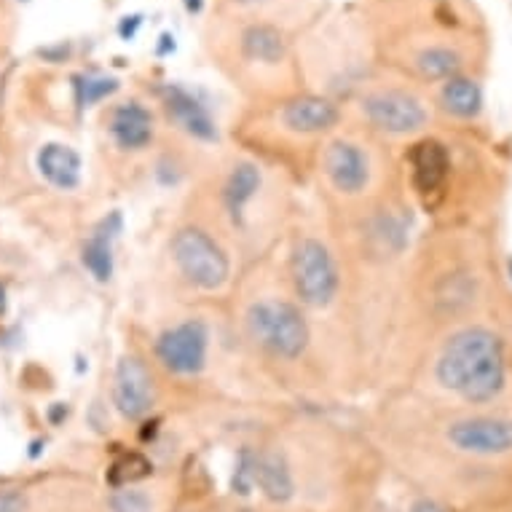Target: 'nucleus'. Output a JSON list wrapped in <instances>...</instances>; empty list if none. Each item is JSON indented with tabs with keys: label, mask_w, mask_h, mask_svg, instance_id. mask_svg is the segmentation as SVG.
Segmentation results:
<instances>
[{
	"label": "nucleus",
	"mask_w": 512,
	"mask_h": 512,
	"mask_svg": "<svg viewBox=\"0 0 512 512\" xmlns=\"http://www.w3.org/2000/svg\"><path fill=\"white\" fill-rule=\"evenodd\" d=\"M437 378L467 403H488L504 387L502 341L486 328L459 330L437 360Z\"/></svg>",
	"instance_id": "nucleus-1"
},
{
	"label": "nucleus",
	"mask_w": 512,
	"mask_h": 512,
	"mask_svg": "<svg viewBox=\"0 0 512 512\" xmlns=\"http://www.w3.org/2000/svg\"><path fill=\"white\" fill-rule=\"evenodd\" d=\"M244 325L252 341L277 360H298L309 346V322L303 317L301 306L285 298L252 303Z\"/></svg>",
	"instance_id": "nucleus-2"
},
{
	"label": "nucleus",
	"mask_w": 512,
	"mask_h": 512,
	"mask_svg": "<svg viewBox=\"0 0 512 512\" xmlns=\"http://www.w3.org/2000/svg\"><path fill=\"white\" fill-rule=\"evenodd\" d=\"M169 252H172V263L180 271V277L191 287L212 293L226 285L231 277V261H228L226 250L204 228H177L169 242Z\"/></svg>",
	"instance_id": "nucleus-3"
},
{
	"label": "nucleus",
	"mask_w": 512,
	"mask_h": 512,
	"mask_svg": "<svg viewBox=\"0 0 512 512\" xmlns=\"http://www.w3.org/2000/svg\"><path fill=\"white\" fill-rule=\"evenodd\" d=\"M290 279L295 298H301L303 306L325 309L341 287L336 255L317 236H301L290 252Z\"/></svg>",
	"instance_id": "nucleus-4"
},
{
	"label": "nucleus",
	"mask_w": 512,
	"mask_h": 512,
	"mask_svg": "<svg viewBox=\"0 0 512 512\" xmlns=\"http://www.w3.org/2000/svg\"><path fill=\"white\" fill-rule=\"evenodd\" d=\"M373 156L362 143L336 137L322 151V175L330 191L344 199H360L373 183Z\"/></svg>",
	"instance_id": "nucleus-5"
},
{
	"label": "nucleus",
	"mask_w": 512,
	"mask_h": 512,
	"mask_svg": "<svg viewBox=\"0 0 512 512\" xmlns=\"http://www.w3.org/2000/svg\"><path fill=\"white\" fill-rule=\"evenodd\" d=\"M362 118L384 135H413L427 124V108L405 89H373L360 100Z\"/></svg>",
	"instance_id": "nucleus-6"
},
{
	"label": "nucleus",
	"mask_w": 512,
	"mask_h": 512,
	"mask_svg": "<svg viewBox=\"0 0 512 512\" xmlns=\"http://www.w3.org/2000/svg\"><path fill=\"white\" fill-rule=\"evenodd\" d=\"M156 357L175 376H196L210 357V330L202 319H183L156 338Z\"/></svg>",
	"instance_id": "nucleus-7"
},
{
	"label": "nucleus",
	"mask_w": 512,
	"mask_h": 512,
	"mask_svg": "<svg viewBox=\"0 0 512 512\" xmlns=\"http://www.w3.org/2000/svg\"><path fill=\"white\" fill-rule=\"evenodd\" d=\"M113 403L126 419H145L156 403V387H153L151 370L135 354H129L118 362L113 376Z\"/></svg>",
	"instance_id": "nucleus-8"
},
{
	"label": "nucleus",
	"mask_w": 512,
	"mask_h": 512,
	"mask_svg": "<svg viewBox=\"0 0 512 512\" xmlns=\"http://www.w3.org/2000/svg\"><path fill=\"white\" fill-rule=\"evenodd\" d=\"M161 102L167 110L169 121L199 143H215L218 140V121L212 116L210 105L191 89L185 86L169 84L161 92Z\"/></svg>",
	"instance_id": "nucleus-9"
},
{
	"label": "nucleus",
	"mask_w": 512,
	"mask_h": 512,
	"mask_svg": "<svg viewBox=\"0 0 512 512\" xmlns=\"http://www.w3.org/2000/svg\"><path fill=\"white\" fill-rule=\"evenodd\" d=\"M448 440L464 454L496 456L512 451V419L475 416L448 427Z\"/></svg>",
	"instance_id": "nucleus-10"
},
{
	"label": "nucleus",
	"mask_w": 512,
	"mask_h": 512,
	"mask_svg": "<svg viewBox=\"0 0 512 512\" xmlns=\"http://www.w3.org/2000/svg\"><path fill=\"white\" fill-rule=\"evenodd\" d=\"M338 118H341V110L336 102L328 97H317V94H301V97L282 102V108H279L282 129L298 137L328 135L338 124Z\"/></svg>",
	"instance_id": "nucleus-11"
},
{
	"label": "nucleus",
	"mask_w": 512,
	"mask_h": 512,
	"mask_svg": "<svg viewBox=\"0 0 512 512\" xmlns=\"http://www.w3.org/2000/svg\"><path fill=\"white\" fill-rule=\"evenodd\" d=\"M263 191V172L255 161H234L228 169L223 188H220V202L226 210L228 220L234 223V228L247 226L250 218V207Z\"/></svg>",
	"instance_id": "nucleus-12"
},
{
	"label": "nucleus",
	"mask_w": 512,
	"mask_h": 512,
	"mask_svg": "<svg viewBox=\"0 0 512 512\" xmlns=\"http://www.w3.org/2000/svg\"><path fill=\"white\" fill-rule=\"evenodd\" d=\"M108 135L121 151L140 153L153 143L156 135V118L143 102L126 100L110 110Z\"/></svg>",
	"instance_id": "nucleus-13"
},
{
	"label": "nucleus",
	"mask_w": 512,
	"mask_h": 512,
	"mask_svg": "<svg viewBox=\"0 0 512 512\" xmlns=\"http://www.w3.org/2000/svg\"><path fill=\"white\" fill-rule=\"evenodd\" d=\"M411 167L413 185L419 188L421 194H432L448 177L451 159H448V151L437 140H421V143L413 145Z\"/></svg>",
	"instance_id": "nucleus-14"
},
{
	"label": "nucleus",
	"mask_w": 512,
	"mask_h": 512,
	"mask_svg": "<svg viewBox=\"0 0 512 512\" xmlns=\"http://www.w3.org/2000/svg\"><path fill=\"white\" fill-rule=\"evenodd\" d=\"M255 486L271 502H287L293 499L295 483L290 464L279 451H261L255 454Z\"/></svg>",
	"instance_id": "nucleus-15"
},
{
	"label": "nucleus",
	"mask_w": 512,
	"mask_h": 512,
	"mask_svg": "<svg viewBox=\"0 0 512 512\" xmlns=\"http://www.w3.org/2000/svg\"><path fill=\"white\" fill-rule=\"evenodd\" d=\"M38 169L54 188L70 191L81 180V156L68 145H43L38 151Z\"/></svg>",
	"instance_id": "nucleus-16"
},
{
	"label": "nucleus",
	"mask_w": 512,
	"mask_h": 512,
	"mask_svg": "<svg viewBox=\"0 0 512 512\" xmlns=\"http://www.w3.org/2000/svg\"><path fill=\"white\" fill-rule=\"evenodd\" d=\"M242 51L250 62H261V65L274 68V65L285 62L287 41L274 25H252L242 33Z\"/></svg>",
	"instance_id": "nucleus-17"
},
{
	"label": "nucleus",
	"mask_w": 512,
	"mask_h": 512,
	"mask_svg": "<svg viewBox=\"0 0 512 512\" xmlns=\"http://www.w3.org/2000/svg\"><path fill=\"white\" fill-rule=\"evenodd\" d=\"M443 108L456 118H475L483 108V89L472 78H448L440 92Z\"/></svg>",
	"instance_id": "nucleus-18"
},
{
	"label": "nucleus",
	"mask_w": 512,
	"mask_h": 512,
	"mask_svg": "<svg viewBox=\"0 0 512 512\" xmlns=\"http://www.w3.org/2000/svg\"><path fill=\"white\" fill-rule=\"evenodd\" d=\"M84 266L97 282H108L113 277V234H110L108 223L89 236L84 244Z\"/></svg>",
	"instance_id": "nucleus-19"
},
{
	"label": "nucleus",
	"mask_w": 512,
	"mask_h": 512,
	"mask_svg": "<svg viewBox=\"0 0 512 512\" xmlns=\"http://www.w3.org/2000/svg\"><path fill=\"white\" fill-rule=\"evenodd\" d=\"M416 68L429 81H448L462 68V57L448 46H429L416 57Z\"/></svg>",
	"instance_id": "nucleus-20"
},
{
	"label": "nucleus",
	"mask_w": 512,
	"mask_h": 512,
	"mask_svg": "<svg viewBox=\"0 0 512 512\" xmlns=\"http://www.w3.org/2000/svg\"><path fill=\"white\" fill-rule=\"evenodd\" d=\"M148 475H151V462H148L143 454H135V451H132V454L118 456L108 470V480L113 488L135 486L137 480L148 478Z\"/></svg>",
	"instance_id": "nucleus-21"
},
{
	"label": "nucleus",
	"mask_w": 512,
	"mask_h": 512,
	"mask_svg": "<svg viewBox=\"0 0 512 512\" xmlns=\"http://www.w3.org/2000/svg\"><path fill=\"white\" fill-rule=\"evenodd\" d=\"M110 512H151V496L135 486L116 488L108 499Z\"/></svg>",
	"instance_id": "nucleus-22"
},
{
	"label": "nucleus",
	"mask_w": 512,
	"mask_h": 512,
	"mask_svg": "<svg viewBox=\"0 0 512 512\" xmlns=\"http://www.w3.org/2000/svg\"><path fill=\"white\" fill-rule=\"evenodd\" d=\"M116 89H118L116 78L84 76L81 81H78V102L89 108V105H97L100 100L110 97Z\"/></svg>",
	"instance_id": "nucleus-23"
},
{
	"label": "nucleus",
	"mask_w": 512,
	"mask_h": 512,
	"mask_svg": "<svg viewBox=\"0 0 512 512\" xmlns=\"http://www.w3.org/2000/svg\"><path fill=\"white\" fill-rule=\"evenodd\" d=\"M234 488L239 494H250L255 488V454L252 451H242L239 462L234 470Z\"/></svg>",
	"instance_id": "nucleus-24"
},
{
	"label": "nucleus",
	"mask_w": 512,
	"mask_h": 512,
	"mask_svg": "<svg viewBox=\"0 0 512 512\" xmlns=\"http://www.w3.org/2000/svg\"><path fill=\"white\" fill-rule=\"evenodd\" d=\"M27 502L25 496L14 491V488H0V512H25Z\"/></svg>",
	"instance_id": "nucleus-25"
},
{
	"label": "nucleus",
	"mask_w": 512,
	"mask_h": 512,
	"mask_svg": "<svg viewBox=\"0 0 512 512\" xmlns=\"http://www.w3.org/2000/svg\"><path fill=\"white\" fill-rule=\"evenodd\" d=\"M411 512H443V507H437V504L429 502V499H421V502L413 504Z\"/></svg>",
	"instance_id": "nucleus-26"
},
{
	"label": "nucleus",
	"mask_w": 512,
	"mask_h": 512,
	"mask_svg": "<svg viewBox=\"0 0 512 512\" xmlns=\"http://www.w3.org/2000/svg\"><path fill=\"white\" fill-rule=\"evenodd\" d=\"M199 6H202V0H188V9L199 11Z\"/></svg>",
	"instance_id": "nucleus-27"
},
{
	"label": "nucleus",
	"mask_w": 512,
	"mask_h": 512,
	"mask_svg": "<svg viewBox=\"0 0 512 512\" xmlns=\"http://www.w3.org/2000/svg\"><path fill=\"white\" fill-rule=\"evenodd\" d=\"M236 3H242V6H252V3H263V0H236Z\"/></svg>",
	"instance_id": "nucleus-28"
}]
</instances>
